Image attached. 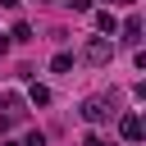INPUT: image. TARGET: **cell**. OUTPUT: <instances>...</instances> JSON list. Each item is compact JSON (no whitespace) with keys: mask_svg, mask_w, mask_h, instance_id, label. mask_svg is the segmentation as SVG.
Listing matches in <instances>:
<instances>
[{"mask_svg":"<svg viewBox=\"0 0 146 146\" xmlns=\"http://www.w3.org/2000/svg\"><path fill=\"white\" fill-rule=\"evenodd\" d=\"M123 36H128V41H141V18H137V14L123 23Z\"/></svg>","mask_w":146,"mask_h":146,"instance_id":"52a82bcc","label":"cell"},{"mask_svg":"<svg viewBox=\"0 0 146 146\" xmlns=\"http://www.w3.org/2000/svg\"><path fill=\"white\" fill-rule=\"evenodd\" d=\"M9 36H14V41H32V27H27V23H14V32H9Z\"/></svg>","mask_w":146,"mask_h":146,"instance_id":"ba28073f","label":"cell"},{"mask_svg":"<svg viewBox=\"0 0 146 146\" xmlns=\"http://www.w3.org/2000/svg\"><path fill=\"white\" fill-rule=\"evenodd\" d=\"M68 68H73V55H68V50H59V55L50 59V73H68Z\"/></svg>","mask_w":146,"mask_h":146,"instance_id":"5b68a950","label":"cell"},{"mask_svg":"<svg viewBox=\"0 0 146 146\" xmlns=\"http://www.w3.org/2000/svg\"><path fill=\"white\" fill-rule=\"evenodd\" d=\"M27 100H32V105H50V87H41V82H32V91H27Z\"/></svg>","mask_w":146,"mask_h":146,"instance_id":"8992f818","label":"cell"},{"mask_svg":"<svg viewBox=\"0 0 146 146\" xmlns=\"http://www.w3.org/2000/svg\"><path fill=\"white\" fill-rule=\"evenodd\" d=\"M23 146H46V137H41V132H27V141H23Z\"/></svg>","mask_w":146,"mask_h":146,"instance_id":"30bf717a","label":"cell"},{"mask_svg":"<svg viewBox=\"0 0 146 146\" xmlns=\"http://www.w3.org/2000/svg\"><path fill=\"white\" fill-rule=\"evenodd\" d=\"M82 119H87V123H105V119H110V105H105L100 96H87V100H82Z\"/></svg>","mask_w":146,"mask_h":146,"instance_id":"7a4b0ae2","label":"cell"},{"mask_svg":"<svg viewBox=\"0 0 146 146\" xmlns=\"http://www.w3.org/2000/svg\"><path fill=\"white\" fill-rule=\"evenodd\" d=\"M105 5H132V0H105Z\"/></svg>","mask_w":146,"mask_h":146,"instance_id":"8fae6325","label":"cell"},{"mask_svg":"<svg viewBox=\"0 0 146 146\" xmlns=\"http://www.w3.org/2000/svg\"><path fill=\"white\" fill-rule=\"evenodd\" d=\"M82 146H105V137H100V132H87V137H82Z\"/></svg>","mask_w":146,"mask_h":146,"instance_id":"9c48e42d","label":"cell"},{"mask_svg":"<svg viewBox=\"0 0 146 146\" xmlns=\"http://www.w3.org/2000/svg\"><path fill=\"white\" fill-rule=\"evenodd\" d=\"M96 27H100V36L110 41V36L119 32V18H114V9H100V14H96Z\"/></svg>","mask_w":146,"mask_h":146,"instance_id":"277c9868","label":"cell"},{"mask_svg":"<svg viewBox=\"0 0 146 146\" xmlns=\"http://www.w3.org/2000/svg\"><path fill=\"white\" fill-rule=\"evenodd\" d=\"M82 55H87V59H91V64H105V59H110V55H114V41H105V36H91V41H87V50H82Z\"/></svg>","mask_w":146,"mask_h":146,"instance_id":"6da1fadb","label":"cell"},{"mask_svg":"<svg viewBox=\"0 0 146 146\" xmlns=\"http://www.w3.org/2000/svg\"><path fill=\"white\" fill-rule=\"evenodd\" d=\"M141 132H146V128H141V114H123V119H119V137H123V141H141Z\"/></svg>","mask_w":146,"mask_h":146,"instance_id":"3957f363","label":"cell"}]
</instances>
